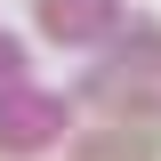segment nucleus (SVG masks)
<instances>
[{
    "instance_id": "1",
    "label": "nucleus",
    "mask_w": 161,
    "mask_h": 161,
    "mask_svg": "<svg viewBox=\"0 0 161 161\" xmlns=\"http://www.w3.org/2000/svg\"><path fill=\"white\" fill-rule=\"evenodd\" d=\"M153 153H161V137H153V129H121V137H97L80 161H153Z\"/></svg>"
}]
</instances>
